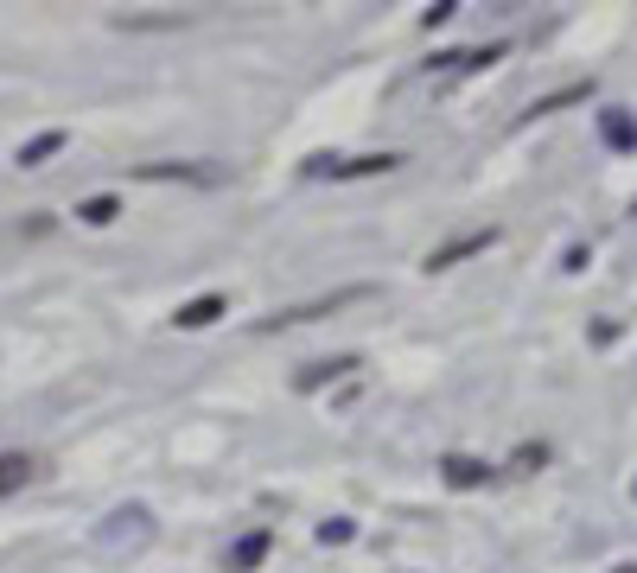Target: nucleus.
I'll return each mask as SVG.
<instances>
[{"label": "nucleus", "mask_w": 637, "mask_h": 573, "mask_svg": "<svg viewBox=\"0 0 637 573\" xmlns=\"http://www.w3.org/2000/svg\"><path fill=\"white\" fill-rule=\"evenodd\" d=\"M357 300H370V287H338V293H319V300H306V306H281V312H268L255 332H287V325H313V319H332L338 306H357Z\"/></svg>", "instance_id": "f257e3e1"}, {"label": "nucleus", "mask_w": 637, "mask_h": 573, "mask_svg": "<svg viewBox=\"0 0 637 573\" xmlns=\"http://www.w3.org/2000/svg\"><path fill=\"white\" fill-rule=\"evenodd\" d=\"M351 370H364V357H357V351H344V357H319V363H306V370L294 376V389H300V395H319V389H332V382H344Z\"/></svg>", "instance_id": "f03ea898"}, {"label": "nucleus", "mask_w": 637, "mask_h": 573, "mask_svg": "<svg viewBox=\"0 0 637 573\" xmlns=\"http://www.w3.org/2000/svg\"><path fill=\"white\" fill-rule=\"evenodd\" d=\"M491 242H497V230H466V236H453V242H446V249H434L421 268H427V274H440V268H459V262H472V255H485Z\"/></svg>", "instance_id": "7ed1b4c3"}, {"label": "nucleus", "mask_w": 637, "mask_h": 573, "mask_svg": "<svg viewBox=\"0 0 637 573\" xmlns=\"http://www.w3.org/2000/svg\"><path fill=\"white\" fill-rule=\"evenodd\" d=\"M440 478L453 484V491H478V484H491V478H497V465L472 459V453H446V459H440Z\"/></svg>", "instance_id": "20e7f679"}, {"label": "nucleus", "mask_w": 637, "mask_h": 573, "mask_svg": "<svg viewBox=\"0 0 637 573\" xmlns=\"http://www.w3.org/2000/svg\"><path fill=\"white\" fill-rule=\"evenodd\" d=\"M223 312H230L223 293H198V300H185L179 312H172V325H179V332H204V325H217Z\"/></svg>", "instance_id": "39448f33"}, {"label": "nucleus", "mask_w": 637, "mask_h": 573, "mask_svg": "<svg viewBox=\"0 0 637 573\" xmlns=\"http://www.w3.org/2000/svg\"><path fill=\"white\" fill-rule=\"evenodd\" d=\"M599 141L612 153H637V115L631 109H599Z\"/></svg>", "instance_id": "423d86ee"}, {"label": "nucleus", "mask_w": 637, "mask_h": 573, "mask_svg": "<svg viewBox=\"0 0 637 573\" xmlns=\"http://www.w3.org/2000/svg\"><path fill=\"white\" fill-rule=\"evenodd\" d=\"M504 39H491V45H478V51H440V58H434V71H491V64L497 58H504Z\"/></svg>", "instance_id": "0eeeda50"}, {"label": "nucleus", "mask_w": 637, "mask_h": 573, "mask_svg": "<svg viewBox=\"0 0 637 573\" xmlns=\"http://www.w3.org/2000/svg\"><path fill=\"white\" fill-rule=\"evenodd\" d=\"M268 548H274V529H249L243 542L230 548V573H255V567L268 561Z\"/></svg>", "instance_id": "6e6552de"}, {"label": "nucleus", "mask_w": 637, "mask_h": 573, "mask_svg": "<svg viewBox=\"0 0 637 573\" xmlns=\"http://www.w3.org/2000/svg\"><path fill=\"white\" fill-rule=\"evenodd\" d=\"M115 217H122V198H115V191H96V198L77 204V223H90V230H109Z\"/></svg>", "instance_id": "1a4fd4ad"}, {"label": "nucleus", "mask_w": 637, "mask_h": 573, "mask_svg": "<svg viewBox=\"0 0 637 573\" xmlns=\"http://www.w3.org/2000/svg\"><path fill=\"white\" fill-rule=\"evenodd\" d=\"M64 147H71V134H64V128H51V134H39V141H26L20 147V166L32 172V166H45V160H58V153Z\"/></svg>", "instance_id": "9d476101"}, {"label": "nucleus", "mask_w": 637, "mask_h": 573, "mask_svg": "<svg viewBox=\"0 0 637 573\" xmlns=\"http://www.w3.org/2000/svg\"><path fill=\"white\" fill-rule=\"evenodd\" d=\"M593 96V83H567V90H555V96H536L529 102V115H555V109H574V102H587Z\"/></svg>", "instance_id": "9b49d317"}, {"label": "nucleus", "mask_w": 637, "mask_h": 573, "mask_svg": "<svg viewBox=\"0 0 637 573\" xmlns=\"http://www.w3.org/2000/svg\"><path fill=\"white\" fill-rule=\"evenodd\" d=\"M26 478H32V459L26 453H0V497L26 491Z\"/></svg>", "instance_id": "f8f14e48"}, {"label": "nucleus", "mask_w": 637, "mask_h": 573, "mask_svg": "<svg viewBox=\"0 0 637 573\" xmlns=\"http://www.w3.org/2000/svg\"><path fill=\"white\" fill-rule=\"evenodd\" d=\"M141 179H198V185H211V172H204V166H172V160H160V166H141Z\"/></svg>", "instance_id": "ddd939ff"}, {"label": "nucleus", "mask_w": 637, "mask_h": 573, "mask_svg": "<svg viewBox=\"0 0 637 573\" xmlns=\"http://www.w3.org/2000/svg\"><path fill=\"white\" fill-rule=\"evenodd\" d=\"M351 535H357V523H351V516H325V523H319V542H325V548H344Z\"/></svg>", "instance_id": "4468645a"}, {"label": "nucleus", "mask_w": 637, "mask_h": 573, "mask_svg": "<svg viewBox=\"0 0 637 573\" xmlns=\"http://www.w3.org/2000/svg\"><path fill=\"white\" fill-rule=\"evenodd\" d=\"M548 465V446L536 440V446H516V459H510V472H542Z\"/></svg>", "instance_id": "2eb2a0df"}, {"label": "nucleus", "mask_w": 637, "mask_h": 573, "mask_svg": "<svg viewBox=\"0 0 637 573\" xmlns=\"http://www.w3.org/2000/svg\"><path fill=\"white\" fill-rule=\"evenodd\" d=\"M561 268H567V274H587V268H593V249H587V242H574V249L561 255Z\"/></svg>", "instance_id": "dca6fc26"}, {"label": "nucleus", "mask_w": 637, "mask_h": 573, "mask_svg": "<svg viewBox=\"0 0 637 573\" xmlns=\"http://www.w3.org/2000/svg\"><path fill=\"white\" fill-rule=\"evenodd\" d=\"M446 20H459V7H453V0H434V7L421 13V26H446Z\"/></svg>", "instance_id": "f3484780"}, {"label": "nucleus", "mask_w": 637, "mask_h": 573, "mask_svg": "<svg viewBox=\"0 0 637 573\" xmlns=\"http://www.w3.org/2000/svg\"><path fill=\"white\" fill-rule=\"evenodd\" d=\"M612 573H637V567H631V561H625V567H612Z\"/></svg>", "instance_id": "a211bd4d"}, {"label": "nucleus", "mask_w": 637, "mask_h": 573, "mask_svg": "<svg viewBox=\"0 0 637 573\" xmlns=\"http://www.w3.org/2000/svg\"><path fill=\"white\" fill-rule=\"evenodd\" d=\"M631 497H637V484H631Z\"/></svg>", "instance_id": "6ab92c4d"}, {"label": "nucleus", "mask_w": 637, "mask_h": 573, "mask_svg": "<svg viewBox=\"0 0 637 573\" xmlns=\"http://www.w3.org/2000/svg\"><path fill=\"white\" fill-rule=\"evenodd\" d=\"M631 217H637V204H631Z\"/></svg>", "instance_id": "aec40b11"}]
</instances>
